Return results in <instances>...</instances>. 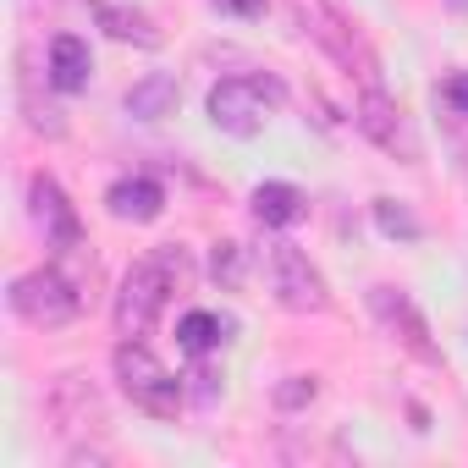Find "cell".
I'll list each match as a JSON object with an SVG mask.
<instances>
[{
    "mask_svg": "<svg viewBox=\"0 0 468 468\" xmlns=\"http://www.w3.org/2000/svg\"><path fill=\"white\" fill-rule=\"evenodd\" d=\"M193 276L182 249H154L149 260H138L116 292V331L122 336H149L160 309L171 303V292H182V282Z\"/></svg>",
    "mask_w": 468,
    "mask_h": 468,
    "instance_id": "6da1fadb",
    "label": "cell"
},
{
    "mask_svg": "<svg viewBox=\"0 0 468 468\" xmlns=\"http://www.w3.org/2000/svg\"><path fill=\"white\" fill-rule=\"evenodd\" d=\"M89 298H94V292H83V282H78L72 271H61V265L28 271V276H17V282H12V309H17L28 325H39V331L72 325V320L83 314V303H89Z\"/></svg>",
    "mask_w": 468,
    "mask_h": 468,
    "instance_id": "7a4b0ae2",
    "label": "cell"
},
{
    "mask_svg": "<svg viewBox=\"0 0 468 468\" xmlns=\"http://www.w3.org/2000/svg\"><path fill=\"white\" fill-rule=\"evenodd\" d=\"M282 100H287V89L276 78L243 72V78H226L209 89V122L231 138H254L271 122V111H282Z\"/></svg>",
    "mask_w": 468,
    "mask_h": 468,
    "instance_id": "3957f363",
    "label": "cell"
},
{
    "mask_svg": "<svg viewBox=\"0 0 468 468\" xmlns=\"http://www.w3.org/2000/svg\"><path fill=\"white\" fill-rule=\"evenodd\" d=\"M111 364H116L122 397H127L133 408H144V413H154V419H176V413H182V380H176L138 336H127Z\"/></svg>",
    "mask_w": 468,
    "mask_h": 468,
    "instance_id": "277c9868",
    "label": "cell"
},
{
    "mask_svg": "<svg viewBox=\"0 0 468 468\" xmlns=\"http://www.w3.org/2000/svg\"><path fill=\"white\" fill-rule=\"evenodd\" d=\"M265 271H271V292L282 309L292 314H320L331 298H325V276L314 271V260L298 249V243H271L265 254Z\"/></svg>",
    "mask_w": 468,
    "mask_h": 468,
    "instance_id": "5b68a950",
    "label": "cell"
},
{
    "mask_svg": "<svg viewBox=\"0 0 468 468\" xmlns=\"http://www.w3.org/2000/svg\"><path fill=\"white\" fill-rule=\"evenodd\" d=\"M292 6H298V23L309 28V39H320V45H325L347 72H358V78H364V89H380V67H375L369 45L347 28V17H342V12H331L325 0H292Z\"/></svg>",
    "mask_w": 468,
    "mask_h": 468,
    "instance_id": "8992f818",
    "label": "cell"
},
{
    "mask_svg": "<svg viewBox=\"0 0 468 468\" xmlns=\"http://www.w3.org/2000/svg\"><path fill=\"white\" fill-rule=\"evenodd\" d=\"M28 215H34V226H39L45 249H56V254L83 249L78 209H72V198L61 193V182H56V176H34V182H28Z\"/></svg>",
    "mask_w": 468,
    "mask_h": 468,
    "instance_id": "52a82bcc",
    "label": "cell"
},
{
    "mask_svg": "<svg viewBox=\"0 0 468 468\" xmlns=\"http://www.w3.org/2000/svg\"><path fill=\"white\" fill-rule=\"evenodd\" d=\"M45 413H50V424H56L61 435H94V430L105 424V397H100L94 380L61 375V380L45 391Z\"/></svg>",
    "mask_w": 468,
    "mask_h": 468,
    "instance_id": "ba28073f",
    "label": "cell"
},
{
    "mask_svg": "<svg viewBox=\"0 0 468 468\" xmlns=\"http://www.w3.org/2000/svg\"><path fill=\"white\" fill-rule=\"evenodd\" d=\"M358 127H364L386 154H397V160H419V144H413V133H408L397 100H386L380 89H364V100H358Z\"/></svg>",
    "mask_w": 468,
    "mask_h": 468,
    "instance_id": "9c48e42d",
    "label": "cell"
},
{
    "mask_svg": "<svg viewBox=\"0 0 468 468\" xmlns=\"http://www.w3.org/2000/svg\"><path fill=\"white\" fill-rule=\"evenodd\" d=\"M369 309L380 314V325H386V331H397V336L408 342V353H419V358H430V364L441 358V353H435V342H430L424 314L413 309V298H408L402 287H375V292H369Z\"/></svg>",
    "mask_w": 468,
    "mask_h": 468,
    "instance_id": "30bf717a",
    "label": "cell"
},
{
    "mask_svg": "<svg viewBox=\"0 0 468 468\" xmlns=\"http://www.w3.org/2000/svg\"><path fill=\"white\" fill-rule=\"evenodd\" d=\"M89 78H94L89 45H83L78 34H56V39H50V83H56L61 94H78V89H89Z\"/></svg>",
    "mask_w": 468,
    "mask_h": 468,
    "instance_id": "8fae6325",
    "label": "cell"
},
{
    "mask_svg": "<svg viewBox=\"0 0 468 468\" xmlns=\"http://www.w3.org/2000/svg\"><path fill=\"white\" fill-rule=\"evenodd\" d=\"M105 204H111L116 220H154L160 204H165V193H160V182H149V176H122V182H111Z\"/></svg>",
    "mask_w": 468,
    "mask_h": 468,
    "instance_id": "7c38bea8",
    "label": "cell"
},
{
    "mask_svg": "<svg viewBox=\"0 0 468 468\" xmlns=\"http://www.w3.org/2000/svg\"><path fill=\"white\" fill-rule=\"evenodd\" d=\"M254 215H260V226H292V220H303V193L292 182H265V187H254Z\"/></svg>",
    "mask_w": 468,
    "mask_h": 468,
    "instance_id": "4fadbf2b",
    "label": "cell"
},
{
    "mask_svg": "<svg viewBox=\"0 0 468 468\" xmlns=\"http://www.w3.org/2000/svg\"><path fill=\"white\" fill-rule=\"evenodd\" d=\"M89 6H94L100 28H105L111 39H133V45H160L154 23H149L144 12H127V6H116V0H89Z\"/></svg>",
    "mask_w": 468,
    "mask_h": 468,
    "instance_id": "5bb4252c",
    "label": "cell"
},
{
    "mask_svg": "<svg viewBox=\"0 0 468 468\" xmlns=\"http://www.w3.org/2000/svg\"><path fill=\"white\" fill-rule=\"evenodd\" d=\"M176 105V78H165V72H154V78H144L133 94H127V111L138 116V122H160L165 111Z\"/></svg>",
    "mask_w": 468,
    "mask_h": 468,
    "instance_id": "9a60e30c",
    "label": "cell"
},
{
    "mask_svg": "<svg viewBox=\"0 0 468 468\" xmlns=\"http://www.w3.org/2000/svg\"><path fill=\"white\" fill-rule=\"evenodd\" d=\"M176 342H182L187 353H209V347H220V342H226V320H220V314H209V309H193V314H182Z\"/></svg>",
    "mask_w": 468,
    "mask_h": 468,
    "instance_id": "2e32d148",
    "label": "cell"
},
{
    "mask_svg": "<svg viewBox=\"0 0 468 468\" xmlns=\"http://www.w3.org/2000/svg\"><path fill=\"white\" fill-rule=\"evenodd\" d=\"M375 220H380L386 238H419V220H413L397 198H375Z\"/></svg>",
    "mask_w": 468,
    "mask_h": 468,
    "instance_id": "e0dca14e",
    "label": "cell"
},
{
    "mask_svg": "<svg viewBox=\"0 0 468 468\" xmlns=\"http://www.w3.org/2000/svg\"><path fill=\"white\" fill-rule=\"evenodd\" d=\"M243 243H215V254H209V271H215V282H226V287H238L243 282Z\"/></svg>",
    "mask_w": 468,
    "mask_h": 468,
    "instance_id": "ac0fdd59",
    "label": "cell"
},
{
    "mask_svg": "<svg viewBox=\"0 0 468 468\" xmlns=\"http://www.w3.org/2000/svg\"><path fill=\"white\" fill-rule=\"evenodd\" d=\"M314 375H287V386H276V402L282 408H303V402H314Z\"/></svg>",
    "mask_w": 468,
    "mask_h": 468,
    "instance_id": "d6986e66",
    "label": "cell"
},
{
    "mask_svg": "<svg viewBox=\"0 0 468 468\" xmlns=\"http://www.w3.org/2000/svg\"><path fill=\"white\" fill-rule=\"evenodd\" d=\"M441 100H446L452 111H463V116H468V72H452V78L441 83Z\"/></svg>",
    "mask_w": 468,
    "mask_h": 468,
    "instance_id": "ffe728a7",
    "label": "cell"
},
{
    "mask_svg": "<svg viewBox=\"0 0 468 468\" xmlns=\"http://www.w3.org/2000/svg\"><path fill=\"white\" fill-rule=\"evenodd\" d=\"M215 6H220V12H231V17H249V23H254V17H265L271 0H215Z\"/></svg>",
    "mask_w": 468,
    "mask_h": 468,
    "instance_id": "44dd1931",
    "label": "cell"
}]
</instances>
